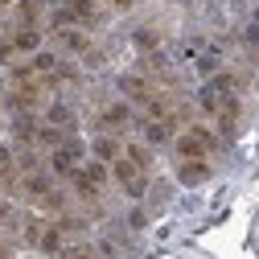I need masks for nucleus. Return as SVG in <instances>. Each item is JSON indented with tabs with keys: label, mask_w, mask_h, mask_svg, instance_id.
Listing matches in <instances>:
<instances>
[{
	"label": "nucleus",
	"mask_w": 259,
	"mask_h": 259,
	"mask_svg": "<svg viewBox=\"0 0 259 259\" xmlns=\"http://www.w3.org/2000/svg\"><path fill=\"white\" fill-rule=\"evenodd\" d=\"M127 123H132L127 103H111V107H103V115H99V127H103V132H123Z\"/></svg>",
	"instance_id": "39448f33"
},
{
	"label": "nucleus",
	"mask_w": 259,
	"mask_h": 259,
	"mask_svg": "<svg viewBox=\"0 0 259 259\" xmlns=\"http://www.w3.org/2000/svg\"><path fill=\"white\" fill-rule=\"evenodd\" d=\"M127 160L140 165V169H148V165H152V152H148L144 144H127Z\"/></svg>",
	"instance_id": "ddd939ff"
},
{
	"label": "nucleus",
	"mask_w": 259,
	"mask_h": 259,
	"mask_svg": "<svg viewBox=\"0 0 259 259\" xmlns=\"http://www.w3.org/2000/svg\"><path fill=\"white\" fill-rule=\"evenodd\" d=\"M66 13L74 21H91L95 17V0H66Z\"/></svg>",
	"instance_id": "f8f14e48"
},
{
	"label": "nucleus",
	"mask_w": 259,
	"mask_h": 259,
	"mask_svg": "<svg viewBox=\"0 0 259 259\" xmlns=\"http://www.w3.org/2000/svg\"><path fill=\"white\" fill-rule=\"evenodd\" d=\"M169 132H173V127H169L165 119H144V136H148L152 144H160V140H169Z\"/></svg>",
	"instance_id": "9b49d317"
},
{
	"label": "nucleus",
	"mask_w": 259,
	"mask_h": 259,
	"mask_svg": "<svg viewBox=\"0 0 259 259\" xmlns=\"http://www.w3.org/2000/svg\"><path fill=\"white\" fill-rule=\"evenodd\" d=\"M111 177L123 185V193H127V198H144V189H148L144 169H140V165H132L127 156H115V160H111Z\"/></svg>",
	"instance_id": "f03ea898"
},
{
	"label": "nucleus",
	"mask_w": 259,
	"mask_h": 259,
	"mask_svg": "<svg viewBox=\"0 0 259 259\" xmlns=\"http://www.w3.org/2000/svg\"><path fill=\"white\" fill-rule=\"evenodd\" d=\"M54 41L62 50H70V54H91V37L82 33V29H70V25H58L54 29Z\"/></svg>",
	"instance_id": "7ed1b4c3"
},
{
	"label": "nucleus",
	"mask_w": 259,
	"mask_h": 259,
	"mask_svg": "<svg viewBox=\"0 0 259 259\" xmlns=\"http://www.w3.org/2000/svg\"><path fill=\"white\" fill-rule=\"evenodd\" d=\"M0 17H5V0H0Z\"/></svg>",
	"instance_id": "dca6fc26"
},
{
	"label": "nucleus",
	"mask_w": 259,
	"mask_h": 259,
	"mask_svg": "<svg viewBox=\"0 0 259 259\" xmlns=\"http://www.w3.org/2000/svg\"><path fill=\"white\" fill-rule=\"evenodd\" d=\"M173 148H177L181 160H206L214 152V132H206V127H185L173 140Z\"/></svg>",
	"instance_id": "f257e3e1"
},
{
	"label": "nucleus",
	"mask_w": 259,
	"mask_h": 259,
	"mask_svg": "<svg viewBox=\"0 0 259 259\" xmlns=\"http://www.w3.org/2000/svg\"><path fill=\"white\" fill-rule=\"evenodd\" d=\"M95 156H99V160H103V165H111V160H115V156H123V152H119V140L103 132L99 140H95Z\"/></svg>",
	"instance_id": "1a4fd4ad"
},
{
	"label": "nucleus",
	"mask_w": 259,
	"mask_h": 259,
	"mask_svg": "<svg viewBox=\"0 0 259 259\" xmlns=\"http://www.w3.org/2000/svg\"><path fill=\"white\" fill-rule=\"evenodd\" d=\"M0 259H13V247H9L5 239H0Z\"/></svg>",
	"instance_id": "2eb2a0df"
},
{
	"label": "nucleus",
	"mask_w": 259,
	"mask_h": 259,
	"mask_svg": "<svg viewBox=\"0 0 259 259\" xmlns=\"http://www.w3.org/2000/svg\"><path fill=\"white\" fill-rule=\"evenodd\" d=\"M123 91L132 95V99H140V103H148L152 95H156V87H152L148 78H140V74H127V78H123Z\"/></svg>",
	"instance_id": "6e6552de"
},
{
	"label": "nucleus",
	"mask_w": 259,
	"mask_h": 259,
	"mask_svg": "<svg viewBox=\"0 0 259 259\" xmlns=\"http://www.w3.org/2000/svg\"><path fill=\"white\" fill-rule=\"evenodd\" d=\"M50 259H91V247L87 243H62Z\"/></svg>",
	"instance_id": "9d476101"
},
{
	"label": "nucleus",
	"mask_w": 259,
	"mask_h": 259,
	"mask_svg": "<svg viewBox=\"0 0 259 259\" xmlns=\"http://www.w3.org/2000/svg\"><path fill=\"white\" fill-rule=\"evenodd\" d=\"M50 123L54 127H70V111L66 107H50Z\"/></svg>",
	"instance_id": "4468645a"
},
{
	"label": "nucleus",
	"mask_w": 259,
	"mask_h": 259,
	"mask_svg": "<svg viewBox=\"0 0 259 259\" xmlns=\"http://www.w3.org/2000/svg\"><path fill=\"white\" fill-rule=\"evenodd\" d=\"M37 46H41V33H37L33 25L13 33V54H37Z\"/></svg>",
	"instance_id": "0eeeda50"
},
{
	"label": "nucleus",
	"mask_w": 259,
	"mask_h": 259,
	"mask_svg": "<svg viewBox=\"0 0 259 259\" xmlns=\"http://www.w3.org/2000/svg\"><path fill=\"white\" fill-rule=\"evenodd\" d=\"M78 156H82V148H78L74 140H66V144L54 148V160H50V165H54V173H66V177H70V173L78 169Z\"/></svg>",
	"instance_id": "20e7f679"
},
{
	"label": "nucleus",
	"mask_w": 259,
	"mask_h": 259,
	"mask_svg": "<svg viewBox=\"0 0 259 259\" xmlns=\"http://www.w3.org/2000/svg\"><path fill=\"white\" fill-rule=\"evenodd\" d=\"M210 177V165H206V160H181V165H177V181L181 185H202Z\"/></svg>",
	"instance_id": "423d86ee"
}]
</instances>
